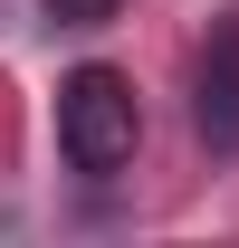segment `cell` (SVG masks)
Masks as SVG:
<instances>
[{
  "label": "cell",
  "instance_id": "6da1fadb",
  "mask_svg": "<svg viewBox=\"0 0 239 248\" xmlns=\"http://www.w3.org/2000/svg\"><path fill=\"white\" fill-rule=\"evenodd\" d=\"M134 143H144V105H134V86H124L115 67H77V77L58 86V153H67V172L115 182L124 162H134Z\"/></svg>",
  "mask_w": 239,
  "mask_h": 248
},
{
  "label": "cell",
  "instance_id": "7a4b0ae2",
  "mask_svg": "<svg viewBox=\"0 0 239 248\" xmlns=\"http://www.w3.org/2000/svg\"><path fill=\"white\" fill-rule=\"evenodd\" d=\"M191 124H201L210 153H239V19H220L191 77Z\"/></svg>",
  "mask_w": 239,
  "mask_h": 248
},
{
  "label": "cell",
  "instance_id": "3957f363",
  "mask_svg": "<svg viewBox=\"0 0 239 248\" xmlns=\"http://www.w3.org/2000/svg\"><path fill=\"white\" fill-rule=\"evenodd\" d=\"M48 10V29H105L115 19V0H38Z\"/></svg>",
  "mask_w": 239,
  "mask_h": 248
}]
</instances>
